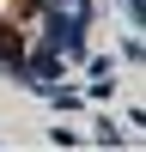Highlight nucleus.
Wrapping results in <instances>:
<instances>
[{
	"instance_id": "obj_1",
	"label": "nucleus",
	"mask_w": 146,
	"mask_h": 152,
	"mask_svg": "<svg viewBox=\"0 0 146 152\" xmlns=\"http://www.w3.org/2000/svg\"><path fill=\"white\" fill-rule=\"evenodd\" d=\"M91 18H79V12H61V6H36V37H43L49 49H61V61L67 67H79L85 55H91Z\"/></svg>"
},
{
	"instance_id": "obj_2",
	"label": "nucleus",
	"mask_w": 146,
	"mask_h": 152,
	"mask_svg": "<svg viewBox=\"0 0 146 152\" xmlns=\"http://www.w3.org/2000/svg\"><path fill=\"white\" fill-rule=\"evenodd\" d=\"M61 73H67L61 49H49L43 37H24V67H18V79H12V85H24V91H36V97H43L49 85L61 79Z\"/></svg>"
},
{
	"instance_id": "obj_3",
	"label": "nucleus",
	"mask_w": 146,
	"mask_h": 152,
	"mask_svg": "<svg viewBox=\"0 0 146 152\" xmlns=\"http://www.w3.org/2000/svg\"><path fill=\"white\" fill-rule=\"evenodd\" d=\"M18 67H24V31L18 24H0V73L18 79Z\"/></svg>"
},
{
	"instance_id": "obj_4",
	"label": "nucleus",
	"mask_w": 146,
	"mask_h": 152,
	"mask_svg": "<svg viewBox=\"0 0 146 152\" xmlns=\"http://www.w3.org/2000/svg\"><path fill=\"white\" fill-rule=\"evenodd\" d=\"M43 104H49V110H67V116H73V110L85 104V91H73V85H61V79H55V85L43 91Z\"/></svg>"
},
{
	"instance_id": "obj_5",
	"label": "nucleus",
	"mask_w": 146,
	"mask_h": 152,
	"mask_svg": "<svg viewBox=\"0 0 146 152\" xmlns=\"http://www.w3.org/2000/svg\"><path fill=\"white\" fill-rule=\"evenodd\" d=\"M85 97H91V104H110V91H116V79H110V73H85Z\"/></svg>"
},
{
	"instance_id": "obj_6",
	"label": "nucleus",
	"mask_w": 146,
	"mask_h": 152,
	"mask_svg": "<svg viewBox=\"0 0 146 152\" xmlns=\"http://www.w3.org/2000/svg\"><path fill=\"white\" fill-rule=\"evenodd\" d=\"M91 146H128V134H122L116 122H97V134H91Z\"/></svg>"
},
{
	"instance_id": "obj_7",
	"label": "nucleus",
	"mask_w": 146,
	"mask_h": 152,
	"mask_svg": "<svg viewBox=\"0 0 146 152\" xmlns=\"http://www.w3.org/2000/svg\"><path fill=\"white\" fill-rule=\"evenodd\" d=\"M116 6H122V24H128V31H140V18H146L140 0H116Z\"/></svg>"
},
{
	"instance_id": "obj_8",
	"label": "nucleus",
	"mask_w": 146,
	"mask_h": 152,
	"mask_svg": "<svg viewBox=\"0 0 146 152\" xmlns=\"http://www.w3.org/2000/svg\"><path fill=\"white\" fill-rule=\"evenodd\" d=\"M49 140H55V146H85V134L79 128H49Z\"/></svg>"
}]
</instances>
